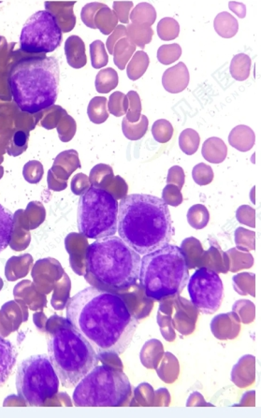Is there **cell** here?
I'll list each match as a JSON object with an SVG mask.
<instances>
[{
  "label": "cell",
  "mask_w": 261,
  "mask_h": 418,
  "mask_svg": "<svg viewBox=\"0 0 261 418\" xmlns=\"http://www.w3.org/2000/svg\"><path fill=\"white\" fill-rule=\"evenodd\" d=\"M117 232L139 256L170 245L174 228L168 204L152 195H126L118 204Z\"/></svg>",
  "instance_id": "2"
},
{
  "label": "cell",
  "mask_w": 261,
  "mask_h": 418,
  "mask_svg": "<svg viewBox=\"0 0 261 418\" xmlns=\"http://www.w3.org/2000/svg\"><path fill=\"white\" fill-rule=\"evenodd\" d=\"M117 198L99 186H89L80 197L77 222L78 230L88 239L100 240L117 232Z\"/></svg>",
  "instance_id": "8"
},
{
  "label": "cell",
  "mask_w": 261,
  "mask_h": 418,
  "mask_svg": "<svg viewBox=\"0 0 261 418\" xmlns=\"http://www.w3.org/2000/svg\"><path fill=\"white\" fill-rule=\"evenodd\" d=\"M127 38V28L124 26H118L117 28L114 29V33L111 35V37L108 38V41H107V48L109 50V53L111 55H114V49L115 44L117 43L118 41H120L121 38Z\"/></svg>",
  "instance_id": "37"
},
{
  "label": "cell",
  "mask_w": 261,
  "mask_h": 418,
  "mask_svg": "<svg viewBox=\"0 0 261 418\" xmlns=\"http://www.w3.org/2000/svg\"><path fill=\"white\" fill-rule=\"evenodd\" d=\"M189 71L185 63L180 62L165 71L162 77V85L165 90L171 94H178L185 90L189 84Z\"/></svg>",
  "instance_id": "12"
},
{
  "label": "cell",
  "mask_w": 261,
  "mask_h": 418,
  "mask_svg": "<svg viewBox=\"0 0 261 418\" xmlns=\"http://www.w3.org/2000/svg\"><path fill=\"white\" fill-rule=\"evenodd\" d=\"M129 106V99H127V95L123 94L122 92H114L110 97L109 112L114 117H123L127 114Z\"/></svg>",
  "instance_id": "31"
},
{
  "label": "cell",
  "mask_w": 261,
  "mask_h": 418,
  "mask_svg": "<svg viewBox=\"0 0 261 418\" xmlns=\"http://www.w3.org/2000/svg\"><path fill=\"white\" fill-rule=\"evenodd\" d=\"M129 18L132 23L152 26L156 22V11L149 3L142 2L133 9Z\"/></svg>",
  "instance_id": "21"
},
{
  "label": "cell",
  "mask_w": 261,
  "mask_h": 418,
  "mask_svg": "<svg viewBox=\"0 0 261 418\" xmlns=\"http://www.w3.org/2000/svg\"><path fill=\"white\" fill-rule=\"evenodd\" d=\"M200 135L194 129H188L183 130L180 134L179 145L181 150L186 155H194L200 146Z\"/></svg>",
  "instance_id": "26"
},
{
  "label": "cell",
  "mask_w": 261,
  "mask_h": 418,
  "mask_svg": "<svg viewBox=\"0 0 261 418\" xmlns=\"http://www.w3.org/2000/svg\"><path fill=\"white\" fill-rule=\"evenodd\" d=\"M153 35V29L149 26L132 23L127 28V38L133 45L138 46L142 50L147 44L152 41Z\"/></svg>",
  "instance_id": "16"
},
{
  "label": "cell",
  "mask_w": 261,
  "mask_h": 418,
  "mask_svg": "<svg viewBox=\"0 0 261 418\" xmlns=\"http://www.w3.org/2000/svg\"><path fill=\"white\" fill-rule=\"evenodd\" d=\"M14 227V213L0 204V253L10 245Z\"/></svg>",
  "instance_id": "17"
},
{
  "label": "cell",
  "mask_w": 261,
  "mask_h": 418,
  "mask_svg": "<svg viewBox=\"0 0 261 418\" xmlns=\"http://www.w3.org/2000/svg\"><path fill=\"white\" fill-rule=\"evenodd\" d=\"M136 51V46L130 43L129 38H123L117 41L114 49V61L118 69H126L127 62L132 59Z\"/></svg>",
  "instance_id": "19"
},
{
  "label": "cell",
  "mask_w": 261,
  "mask_h": 418,
  "mask_svg": "<svg viewBox=\"0 0 261 418\" xmlns=\"http://www.w3.org/2000/svg\"><path fill=\"white\" fill-rule=\"evenodd\" d=\"M11 97L21 111L38 114L51 108L58 100L60 70L53 56L21 59L9 74Z\"/></svg>",
  "instance_id": "3"
},
{
  "label": "cell",
  "mask_w": 261,
  "mask_h": 418,
  "mask_svg": "<svg viewBox=\"0 0 261 418\" xmlns=\"http://www.w3.org/2000/svg\"><path fill=\"white\" fill-rule=\"evenodd\" d=\"M127 97L129 99V106L126 114V119L132 124L137 123L142 117L141 97L135 91H129Z\"/></svg>",
  "instance_id": "32"
},
{
  "label": "cell",
  "mask_w": 261,
  "mask_h": 418,
  "mask_svg": "<svg viewBox=\"0 0 261 418\" xmlns=\"http://www.w3.org/2000/svg\"><path fill=\"white\" fill-rule=\"evenodd\" d=\"M255 142H256L255 132L245 124L234 127L228 136V144L241 152H247L251 150Z\"/></svg>",
  "instance_id": "14"
},
{
  "label": "cell",
  "mask_w": 261,
  "mask_h": 418,
  "mask_svg": "<svg viewBox=\"0 0 261 418\" xmlns=\"http://www.w3.org/2000/svg\"><path fill=\"white\" fill-rule=\"evenodd\" d=\"M17 360V351L13 343L0 336V387L8 381Z\"/></svg>",
  "instance_id": "13"
},
{
  "label": "cell",
  "mask_w": 261,
  "mask_h": 418,
  "mask_svg": "<svg viewBox=\"0 0 261 418\" xmlns=\"http://www.w3.org/2000/svg\"><path fill=\"white\" fill-rule=\"evenodd\" d=\"M107 100L105 97H96L89 106L88 114L90 119L95 123H103L108 119L109 114L106 109Z\"/></svg>",
  "instance_id": "30"
},
{
  "label": "cell",
  "mask_w": 261,
  "mask_h": 418,
  "mask_svg": "<svg viewBox=\"0 0 261 418\" xmlns=\"http://www.w3.org/2000/svg\"><path fill=\"white\" fill-rule=\"evenodd\" d=\"M181 55H182V48L179 44H166L159 47L157 51V60L163 65H171L176 62Z\"/></svg>",
  "instance_id": "28"
},
{
  "label": "cell",
  "mask_w": 261,
  "mask_h": 418,
  "mask_svg": "<svg viewBox=\"0 0 261 418\" xmlns=\"http://www.w3.org/2000/svg\"><path fill=\"white\" fill-rule=\"evenodd\" d=\"M100 28L102 33L110 34L117 28L118 19L115 14L108 7L103 9L99 17Z\"/></svg>",
  "instance_id": "33"
},
{
  "label": "cell",
  "mask_w": 261,
  "mask_h": 418,
  "mask_svg": "<svg viewBox=\"0 0 261 418\" xmlns=\"http://www.w3.org/2000/svg\"><path fill=\"white\" fill-rule=\"evenodd\" d=\"M201 153L207 161L221 163L226 159L228 148L226 144L221 139L212 137L204 141Z\"/></svg>",
  "instance_id": "15"
},
{
  "label": "cell",
  "mask_w": 261,
  "mask_h": 418,
  "mask_svg": "<svg viewBox=\"0 0 261 418\" xmlns=\"http://www.w3.org/2000/svg\"><path fill=\"white\" fill-rule=\"evenodd\" d=\"M91 55L94 68L105 67L108 64V55L105 51V44L102 41H95L91 44Z\"/></svg>",
  "instance_id": "34"
},
{
  "label": "cell",
  "mask_w": 261,
  "mask_h": 418,
  "mask_svg": "<svg viewBox=\"0 0 261 418\" xmlns=\"http://www.w3.org/2000/svg\"><path fill=\"white\" fill-rule=\"evenodd\" d=\"M97 90L100 93H109L112 89L117 87L118 75L117 71L109 69L100 71L99 75L97 76Z\"/></svg>",
  "instance_id": "27"
},
{
  "label": "cell",
  "mask_w": 261,
  "mask_h": 418,
  "mask_svg": "<svg viewBox=\"0 0 261 418\" xmlns=\"http://www.w3.org/2000/svg\"><path fill=\"white\" fill-rule=\"evenodd\" d=\"M215 31L220 37L230 38L234 37L238 32L239 23L233 14L224 11L218 14L213 22Z\"/></svg>",
  "instance_id": "18"
},
{
  "label": "cell",
  "mask_w": 261,
  "mask_h": 418,
  "mask_svg": "<svg viewBox=\"0 0 261 418\" xmlns=\"http://www.w3.org/2000/svg\"><path fill=\"white\" fill-rule=\"evenodd\" d=\"M48 353L59 381L68 388L75 387L100 363V355L93 346L70 325L53 332Z\"/></svg>",
  "instance_id": "6"
},
{
  "label": "cell",
  "mask_w": 261,
  "mask_h": 418,
  "mask_svg": "<svg viewBox=\"0 0 261 418\" xmlns=\"http://www.w3.org/2000/svg\"><path fill=\"white\" fill-rule=\"evenodd\" d=\"M188 290L192 304L201 314L218 312L224 298V286L218 272L209 268L197 269L188 280Z\"/></svg>",
  "instance_id": "11"
},
{
  "label": "cell",
  "mask_w": 261,
  "mask_h": 418,
  "mask_svg": "<svg viewBox=\"0 0 261 418\" xmlns=\"http://www.w3.org/2000/svg\"><path fill=\"white\" fill-rule=\"evenodd\" d=\"M142 257L117 236L97 240L88 246L85 263L97 282L112 289H124L139 280Z\"/></svg>",
  "instance_id": "4"
},
{
  "label": "cell",
  "mask_w": 261,
  "mask_h": 418,
  "mask_svg": "<svg viewBox=\"0 0 261 418\" xmlns=\"http://www.w3.org/2000/svg\"><path fill=\"white\" fill-rule=\"evenodd\" d=\"M156 31L162 41H173L180 34V25L174 18L165 17L157 23Z\"/></svg>",
  "instance_id": "25"
},
{
  "label": "cell",
  "mask_w": 261,
  "mask_h": 418,
  "mask_svg": "<svg viewBox=\"0 0 261 418\" xmlns=\"http://www.w3.org/2000/svg\"><path fill=\"white\" fill-rule=\"evenodd\" d=\"M174 129L173 124L165 119H159L154 123L152 134L159 144H167L173 138Z\"/></svg>",
  "instance_id": "29"
},
{
  "label": "cell",
  "mask_w": 261,
  "mask_h": 418,
  "mask_svg": "<svg viewBox=\"0 0 261 418\" xmlns=\"http://www.w3.org/2000/svg\"><path fill=\"white\" fill-rule=\"evenodd\" d=\"M66 53L73 68H81L85 64L84 43L80 38L73 37L67 41Z\"/></svg>",
  "instance_id": "22"
},
{
  "label": "cell",
  "mask_w": 261,
  "mask_h": 418,
  "mask_svg": "<svg viewBox=\"0 0 261 418\" xmlns=\"http://www.w3.org/2000/svg\"><path fill=\"white\" fill-rule=\"evenodd\" d=\"M62 43V31L49 11H38L26 20L20 35V48L29 53H48Z\"/></svg>",
  "instance_id": "10"
},
{
  "label": "cell",
  "mask_w": 261,
  "mask_h": 418,
  "mask_svg": "<svg viewBox=\"0 0 261 418\" xmlns=\"http://www.w3.org/2000/svg\"><path fill=\"white\" fill-rule=\"evenodd\" d=\"M139 280L147 298L155 301L181 294L189 280L185 251L168 245L145 254L142 257Z\"/></svg>",
  "instance_id": "5"
},
{
  "label": "cell",
  "mask_w": 261,
  "mask_h": 418,
  "mask_svg": "<svg viewBox=\"0 0 261 418\" xmlns=\"http://www.w3.org/2000/svg\"><path fill=\"white\" fill-rule=\"evenodd\" d=\"M148 124H149V121L145 115H142L141 119L135 124L129 123L124 117L122 122L124 137L130 141H139L147 134Z\"/></svg>",
  "instance_id": "24"
},
{
  "label": "cell",
  "mask_w": 261,
  "mask_h": 418,
  "mask_svg": "<svg viewBox=\"0 0 261 418\" xmlns=\"http://www.w3.org/2000/svg\"><path fill=\"white\" fill-rule=\"evenodd\" d=\"M251 59L245 53L236 55L231 60L230 74L237 81H245L250 75Z\"/></svg>",
  "instance_id": "23"
},
{
  "label": "cell",
  "mask_w": 261,
  "mask_h": 418,
  "mask_svg": "<svg viewBox=\"0 0 261 418\" xmlns=\"http://www.w3.org/2000/svg\"><path fill=\"white\" fill-rule=\"evenodd\" d=\"M150 59L147 53L142 51L136 52L130 59L127 68V77L132 81H136L144 75L149 67Z\"/></svg>",
  "instance_id": "20"
},
{
  "label": "cell",
  "mask_w": 261,
  "mask_h": 418,
  "mask_svg": "<svg viewBox=\"0 0 261 418\" xmlns=\"http://www.w3.org/2000/svg\"><path fill=\"white\" fill-rule=\"evenodd\" d=\"M132 1H114V11L117 19L122 23L129 22L130 11L132 10Z\"/></svg>",
  "instance_id": "36"
},
{
  "label": "cell",
  "mask_w": 261,
  "mask_h": 418,
  "mask_svg": "<svg viewBox=\"0 0 261 418\" xmlns=\"http://www.w3.org/2000/svg\"><path fill=\"white\" fill-rule=\"evenodd\" d=\"M60 381L47 355H31L18 366V396L28 405L40 407L58 394Z\"/></svg>",
  "instance_id": "9"
},
{
  "label": "cell",
  "mask_w": 261,
  "mask_h": 418,
  "mask_svg": "<svg viewBox=\"0 0 261 418\" xmlns=\"http://www.w3.org/2000/svg\"><path fill=\"white\" fill-rule=\"evenodd\" d=\"M132 387L123 370L97 366L82 379L73 395L77 407H120L132 397Z\"/></svg>",
  "instance_id": "7"
},
{
  "label": "cell",
  "mask_w": 261,
  "mask_h": 418,
  "mask_svg": "<svg viewBox=\"0 0 261 418\" xmlns=\"http://www.w3.org/2000/svg\"><path fill=\"white\" fill-rule=\"evenodd\" d=\"M213 177L212 168L206 164H198L193 170V178L198 185H208Z\"/></svg>",
  "instance_id": "35"
},
{
  "label": "cell",
  "mask_w": 261,
  "mask_h": 418,
  "mask_svg": "<svg viewBox=\"0 0 261 418\" xmlns=\"http://www.w3.org/2000/svg\"><path fill=\"white\" fill-rule=\"evenodd\" d=\"M230 9L233 11L240 18L245 17V6L242 3L230 2Z\"/></svg>",
  "instance_id": "38"
},
{
  "label": "cell",
  "mask_w": 261,
  "mask_h": 418,
  "mask_svg": "<svg viewBox=\"0 0 261 418\" xmlns=\"http://www.w3.org/2000/svg\"><path fill=\"white\" fill-rule=\"evenodd\" d=\"M66 318L97 355H121L132 342L139 320L119 295L89 286L68 301Z\"/></svg>",
  "instance_id": "1"
}]
</instances>
